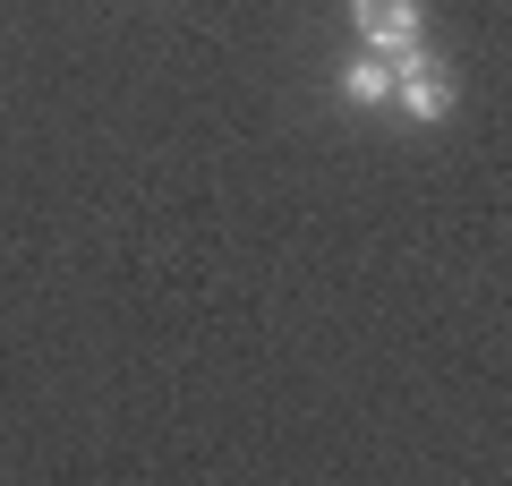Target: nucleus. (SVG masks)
<instances>
[{
    "label": "nucleus",
    "mask_w": 512,
    "mask_h": 486,
    "mask_svg": "<svg viewBox=\"0 0 512 486\" xmlns=\"http://www.w3.org/2000/svg\"><path fill=\"white\" fill-rule=\"evenodd\" d=\"M393 111L402 120H419V128H444L461 111V86H453V69H444L427 43H410V52H393Z\"/></svg>",
    "instance_id": "obj_1"
},
{
    "label": "nucleus",
    "mask_w": 512,
    "mask_h": 486,
    "mask_svg": "<svg viewBox=\"0 0 512 486\" xmlns=\"http://www.w3.org/2000/svg\"><path fill=\"white\" fill-rule=\"evenodd\" d=\"M342 9H350V26H359V52H376V60L427 43V9L419 0H342Z\"/></svg>",
    "instance_id": "obj_2"
},
{
    "label": "nucleus",
    "mask_w": 512,
    "mask_h": 486,
    "mask_svg": "<svg viewBox=\"0 0 512 486\" xmlns=\"http://www.w3.org/2000/svg\"><path fill=\"white\" fill-rule=\"evenodd\" d=\"M333 94H342L350 111H393V60H376V52H350L342 69H333Z\"/></svg>",
    "instance_id": "obj_3"
}]
</instances>
